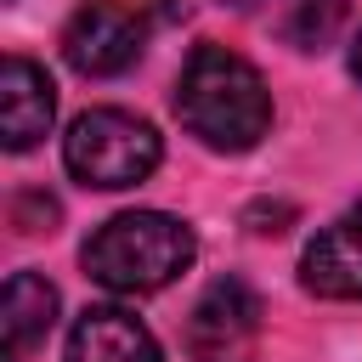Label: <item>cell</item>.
Instances as JSON below:
<instances>
[{"instance_id":"1","label":"cell","mask_w":362,"mask_h":362,"mask_svg":"<svg viewBox=\"0 0 362 362\" xmlns=\"http://www.w3.org/2000/svg\"><path fill=\"white\" fill-rule=\"evenodd\" d=\"M175 113L204 147L249 153L272 130V90L249 57H238L226 45H192L181 79H175Z\"/></svg>"},{"instance_id":"2","label":"cell","mask_w":362,"mask_h":362,"mask_svg":"<svg viewBox=\"0 0 362 362\" xmlns=\"http://www.w3.org/2000/svg\"><path fill=\"white\" fill-rule=\"evenodd\" d=\"M198 255V238L187 221L164 209H124L102 221L85 243V272L113 294H153L170 288Z\"/></svg>"},{"instance_id":"3","label":"cell","mask_w":362,"mask_h":362,"mask_svg":"<svg viewBox=\"0 0 362 362\" xmlns=\"http://www.w3.org/2000/svg\"><path fill=\"white\" fill-rule=\"evenodd\" d=\"M164 158V141L147 119L124 113V107H90L68 124L62 136V164L74 181L85 187H102V192H119V187H136L158 170Z\"/></svg>"},{"instance_id":"4","label":"cell","mask_w":362,"mask_h":362,"mask_svg":"<svg viewBox=\"0 0 362 362\" xmlns=\"http://www.w3.org/2000/svg\"><path fill=\"white\" fill-rule=\"evenodd\" d=\"M141 40H147L141 11H130L119 0H85L62 28V57L90 79H107L141 57Z\"/></svg>"},{"instance_id":"5","label":"cell","mask_w":362,"mask_h":362,"mask_svg":"<svg viewBox=\"0 0 362 362\" xmlns=\"http://www.w3.org/2000/svg\"><path fill=\"white\" fill-rule=\"evenodd\" d=\"M255 334H260V300L243 277H215L187 317L192 362H243Z\"/></svg>"},{"instance_id":"6","label":"cell","mask_w":362,"mask_h":362,"mask_svg":"<svg viewBox=\"0 0 362 362\" xmlns=\"http://www.w3.org/2000/svg\"><path fill=\"white\" fill-rule=\"evenodd\" d=\"M300 283L317 300H362V204L328 221L305 255H300Z\"/></svg>"},{"instance_id":"7","label":"cell","mask_w":362,"mask_h":362,"mask_svg":"<svg viewBox=\"0 0 362 362\" xmlns=\"http://www.w3.org/2000/svg\"><path fill=\"white\" fill-rule=\"evenodd\" d=\"M57 119V85L40 62L6 57L0 62V141L6 153H28Z\"/></svg>"},{"instance_id":"8","label":"cell","mask_w":362,"mask_h":362,"mask_svg":"<svg viewBox=\"0 0 362 362\" xmlns=\"http://www.w3.org/2000/svg\"><path fill=\"white\" fill-rule=\"evenodd\" d=\"M62 362H158V339L147 334L141 317H130L119 305H90L74 322Z\"/></svg>"},{"instance_id":"9","label":"cell","mask_w":362,"mask_h":362,"mask_svg":"<svg viewBox=\"0 0 362 362\" xmlns=\"http://www.w3.org/2000/svg\"><path fill=\"white\" fill-rule=\"evenodd\" d=\"M57 322V288L40 272H11L0 294V334H6V362H28V351L51 334Z\"/></svg>"},{"instance_id":"10","label":"cell","mask_w":362,"mask_h":362,"mask_svg":"<svg viewBox=\"0 0 362 362\" xmlns=\"http://www.w3.org/2000/svg\"><path fill=\"white\" fill-rule=\"evenodd\" d=\"M345 23V0H294L288 17H283V34L300 45V51H322Z\"/></svg>"},{"instance_id":"11","label":"cell","mask_w":362,"mask_h":362,"mask_svg":"<svg viewBox=\"0 0 362 362\" xmlns=\"http://www.w3.org/2000/svg\"><path fill=\"white\" fill-rule=\"evenodd\" d=\"M351 74L362 79V34H356V45H351Z\"/></svg>"},{"instance_id":"12","label":"cell","mask_w":362,"mask_h":362,"mask_svg":"<svg viewBox=\"0 0 362 362\" xmlns=\"http://www.w3.org/2000/svg\"><path fill=\"white\" fill-rule=\"evenodd\" d=\"M226 6H255V0H226Z\"/></svg>"}]
</instances>
